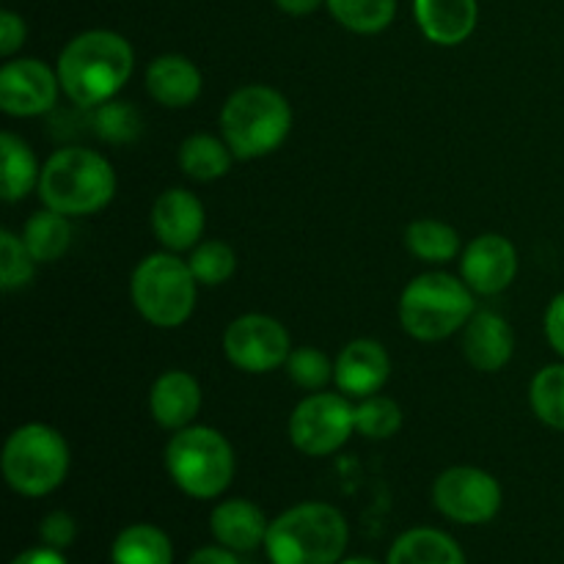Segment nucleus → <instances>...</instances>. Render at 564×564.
I'll list each match as a JSON object with an SVG mask.
<instances>
[{"label":"nucleus","mask_w":564,"mask_h":564,"mask_svg":"<svg viewBox=\"0 0 564 564\" xmlns=\"http://www.w3.org/2000/svg\"><path fill=\"white\" fill-rule=\"evenodd\" d=\"M202 411V386L185 369H169L149 389V413L163 430H185Z\"/></svg>","instance_id":"nucleus-17"},{"label":"nucleus","mask_w":564,"mask_h":564,"mask_svg":"<svg viewBox=\"0 0 564 564\" xmlns=\"http://www.w3.org/2000/svg\"><path fill=\"white\" fill-rule=\"evenodd\" d=\"M386 564H466V556L449 534L422 527L397 538Z\"/></svg>","instance_id":"nucleus-22"},{"label":"nucleus","mask_w":564,"mask_h":564,"mask_svg":"<svg viewBox=\"0 0 564 564\" xmlns=\"http://www.w3.org/2000/svg\"><path fill=\"white\" fill-rule=\"evenodd\" d=\"M529 402L540 422L564 430V364H549L534 375L529 386Z\"/></svg>","instance_id":"nucleus-29"},{"label":"nucleus","mask_w":564,"mask_h":564,"mask_svg":"<svg viewBox=\"0 0 564 564\" xmlns=\"http://www.w3.org/2000/svg\"><path fill=\"white\" fill-rule=\"evenodd\" d=\"M204 204L185 187H169L154 198L152 231L169 251H193L204 235Z\"/></svg>","instance_id":"nucleus-14"},{"label":"nucleus","mask_w":564,"mask_h":564,"mask_svg":"<svg viewBox=\"0 0 564 564\" xmlns=\"http://www.w3.org/2000/svg\"><path fill=\"white\" fill-rule=\"evenodd\" d=\"M191 273L202 286H220L235 275L237 253L224 240H204L191 251Z\"/></svg>","instance_id":"nucleus-30"},{"label":"nucleus","mask_w":564,"mask_h":564,"mask_svg":"<svg viewBox=\"0 0 564 564\" xmlns=\"http://www.w3.org/2000/svg\"><path fill=\"white\" fill-rule=\"evenodd\" d=\"M319 3H323V0H275V6L290 17L312 14V11L319 9Z\"/></svg>","instance_id":"nucleus-39"},{"label":"nucleus","mask_w":564,"mask_h":564,"mask_svg":"<svg viewBox=\"0 0 564 564\" xmlns=\"http://www.w3.org/2000/svg\"><path fill=\"white\" fill-rule=\"evenodd\" d=\"M356 430V408L347 394L314 391L303 397L290 416V441L308 457L334 455Z\"/></svg>","instance_id":"nucleus-9"},{"label":"nucleus","mask_w":564,"mask_h":564,"mask_svg":"<svg viewBox=\"0 0 564 564\" xmlns=\"http://www.w3.org/2000/svg\"><path fill=\"white\" fill-rule=\"evenodd\" d=\"M516 352L512 325L499 312H474L463 328V356L479 372H499Z\"/></svg>","instance_id":"nucleus-16"},{"label":"nucleus","mask_w":564,"mask_h":564,"mask_svg":"<svg viewBox=\"0 0 564 564\" xmlns=\"http://www.w3.org/2000/svg\"><path fill=\"white\" fill-rule=\"evenodd\" d=\"M187 564H240V562H237L235 551L224 549V545H207V549H198L196 554L187 560Z\"/></svg>","instance_id":"nucleus-37"},{"label":"nucleus","mask_w":564,"mask_h":564,"mask_svg":"<svg viewBox=\"0 0 564 564\" xmlns=\"http://www.w3.org/2000/svg\"><path fill=\"white\" fill-rule=\"evenodd\" d=\"M543 325H545V339H549V345L564 358V292L549 303Z\"/></svg>","instance_id":"nucleus-36"},{"label":"nucleus","mask_w":564,"mask_h":564,"mask_svg":"<svg viewBox=\"0 0 564 564\" xmlns=\"http://www.w3.org/2000/svg\"><path fill=\"white\" fill-rule=\"evenodd\" d=\"M347 538L350 529L336 507L303 501L270 523L264 551L273 564H339Z\"/></svg>","instance_id":"nucleus-3"},{"label":"nucleus","mask_w":564,"mask_h":564,"mask_svg":"<svg viewBox=\"0 0 564 564\" xmlns=\"http://www.w3.org/2000/svg\"><path fill=\"white\" fill-rule=\"evenodd\" d=\"M334 364V383L339 386L341 394L352 400H367L389 383L391 358L386 347L375 339H352Z\"/></svg>","instance_id":"nucleus-15"},{"label":"nucleus","mask_w":564,"mask_h":564,"mask_svg":"<svg viewBox=\"0 0 564 564\" xmlns=\"http://www.w3.org/2000/svg\"><path fill=\"white\" fill-rule=\"evenodd\" d=\"M405 246L422 262L446 264L460 253V235L444 220L419 218L405 229Z\"/></svg>","instance_id":"nucleus-26"},{"label":"nucleus","mask_w":564,"mask_h":564,"mask_svg":"<svg viewBox=\"0 0 564 564\" xmlns=\"http://www.w3.org/2000/svg\"><path fill=\"white\" fill-rule=\"evenodd\" d=\"M209 529L218 545L235 551V554H248L264 545L268 540V518L253 501L229 499L220 501L209 516Z\"/></svg>","instance_id":"nucleus-19"},{"label":"nucleus","mask_w":564,"mask_h":564,"mask_svg":"<svg viewBox=\"0 0 564 564\" xmlns=\"http://www.w3.org/2000/svg\"><path fill=\"white\" fill-rule=\"evenodd\" d=\"M58 72L39 58H11L0 69V110L17 119H31L58 102Z\"/></svg>","instance_id":"nucleus-12"},{"label":"nucleus","mask_w":564,"mask_h":564,"mask_svg":"<svg viewBox=\"0 0 564 564\" xmlns=\"http://www.w3.org/2000/svg\"><path fill=\"white\" fill-rule=\"evenodd\" d=\"M0 468L14 494L42 499L69 474V444L50 424H22L6 438Z\"/></svg>","instance_id":"nucleus-7"},{"label":"nucleus","mask_w":564,"mask_h":564,"mask_svg":"<svg viewBox=\"0 0 564 564\" xmlns=\"http://www.w3.org/2000/svg\"><path fill=\"white\" fill-rule=\"evenodd\" d=\"M135 69L132 44L121 33L94 28L83 31L61 50L58 80L61 91L80 108H97L124 88Z\"/></svg>","instance_id":"nucleus-1"},{"label":"nucleus","mask_w":564,"mask_h":564,"mask_svg":"<svg viewBox=\"0 0 564 564\" xmlns=\"http://www.w3.org/2000/svg\"><path fill=\"white\" fill-rule=\"evenodd\" d=\"M284 367L292 383L306 391H323L336 372V364H330V358L317 347H297L290 352Z\"/></svg>","instance_id":"nucleus-33"},{"label":"nucleus","mask_w":564,"mask_h":564,"mask_svg":"<svg viewBox=\"0 0 564 564\" xmlns=\"http://www.w3.org/2000/svg\"><path fill=\"white\" fill-rule=\"evenodd\" d=\"M39 160L33 149L14 132L0 135V196L3 202H22L33 187H39Z\"/></svg>","instance_id":"nucleus-21"},{"label":"nucleus","mask_w":564,"mask_h":564,"mask_svg":"<svg viewBox=\"0 0 564 564\" xmlns=\"http://www.w3.org/2000/svg\"><path fill=\"white\" fill-rule=\"evenodd\" d=\"M413 17L424 36L441 47H457L477 28V0H413Z\"/></svg>","instance_id":"nucleus-20"},{"label":"nucleus","mask_w":564,"mask_h":564,"mask_svg":"<svg viewBox=\"0 0 564 564\" xmlns=\"http://www.w3.org/2000/svg\"><path fill=\"white\" fill-rule=\"evenodd\" d=\"M94 132H97L102 141L108 143H132L141 138L143 132V116L141 110L132 102H124V99H108V102L97 105L91 116Z\"/></svg>","instance_id":"nucleus-28"},{"label":"nucleus","mask_w":564,"mask_h":564,"mask_svg":"<svg viewBox=\"0 0 564 564\" xmlns=\"http://www.w3.org/2000/svg\"><path fill=\"white\" fill-rule=\"evenodd\" d=\"M25 36H28L25 20L9 9L0 11V55L11 58V55L25 44Z\"/></svg>","instance_id":"nucleus-35"},{"label":"nucleus","mask_w":564,"mask_h":564,"mask_svg":"<svg viewBox=\"0 0 564 564\" xmlns=\"http://www.w3.org/2000/svg\"><path fill=\"white\" fill-rule=\"evenodd\" d=\"M11 564H66V560L61 556V551L47 549V545H39V549L22 551L20 556L11 560Z\"/></svg>","instance_id":"nucleus-38"},{"label":"nucleus","mask_w":564,"mask_h":564,"mask_svg":"<svg viewBox=\"0 0 564 564\" xmlns=\"http://www.w3.org/2000/svg\"><path fill=\"white\" fill-rule=\"evenodd\" d=\"M39 538H42V545H47V549H69L77 538L75 518L64 510L50 512V516H44L42 523H39Z\"/></svg>","instance_id":"nucleus-34"},{"label":"nucleus","mask_w":564,"mask_h":564,"mask_svg":"<svg viewBox=\"0 0 564 564\" xmlns=\"http://www.w3.org/2000/svg\"><path fill=\"white\" fill-rule=\"evenodd\" d=\"M36 193L47 209L66 218H83L113 202L116 171L94 149L64 147L42 165Z\"/></svg>","instance_id":"nucleus-2"},{"label":"nucleus","mask_w":564,"mask_h":564,"mask_svg":"<svg viewBox=\"0 0 564 564\" xmlns=\"http://www.w3.org/2000/svg\"><path fill=\"white\" fill-rule=\"evenodd\" d=\"M235 152L224 138H215L209 132H196L185 138L180 147V169L182 174L196 182H215L229 174Z\"/></svg>","instance_id":"nucleus-24"},{"label":"nucleus","mask_w":564,"mask_h":564,"mask_svg":"<svg viewBox=\"0 0 564 564\" xmlns=\"http://www.w3.org/2000/svg\"><path fill=\"white\" fill-rule=\"evenodd\" d=\"M474 306V292L466 281L449 273H422L411 279L400 297V323L419 341H441L466 328Z\"/></svg>","instance_id":"nucleus-6"},{"label":"nucleus","mask_w":564,"mask_h":564,"mask_svg":"<svg viewBox=\"0 0 564 564\" xmlns=\"http://www.w3.org/2000/svg\"><path fill=\"white\" fill-rule=\"evenodd\" d=\"M402 427V408L389 397L372 394L356 405V433L364 438L386 441L400 433Z\"/></svg>","instance_id":"nucleus-32"},{"label":"nucleus","mask_w":564,"mask_h":564,"mask_svg":"<svg viewBox=\"0 0 564 564\" xmlns=\"http://www.w3.org/2000/svg\"><path fill=\"white\" fill-rule=\"evenodd\" d=\"M165 471L191 499H218L235 479V449L215 427L191 424L165 444Z\"/></svg>","instance_id":"nucleus-5"},{"label":"nucleus","mask_w":564,"mask_h":564,"mask_svg":"<svg viewBox=\"0 0 564 564\" xmlns=\"http://www.w3.org/2000/svg\"><path fill=\"white\" fill-rule=\"evenodd\" d=\"M110 562L113 564H171L174 549L163 529L152 523H132L121 529L119 538L110 545Z\"/></svg>","instance_id":"nucleus-23"},{"label":"nucleus","mask_w":564,"mask_h":564,"mask_svg":"<svg viewBox=\"0 0 564 564\" xmlns=\"http://www.w3.org/2000/svg\"><path fill=\"white\" fill-rule=\"evenodd\" d=\"M292 130V108L279 88L251 83L226 99L220 135L237 160H257L275 152Z\"/></svg>","instance_id":"nucleus-4"},{"label":"nucleus","mask_w":564,"mask_h":564,"mask_svg":"<svg viewBox=\"0 0 564 564\" xmlns=\"http://www.w3.org/2000/svg\"><path fill=\"white\" fill-rule=\"evenodd\" d=\"M36 259L28 251L22 235L3 229L0 231V286L6 292L22 290L36 275Z\"/></svg>","instance_id":"nucleus-31"},{"label":"nucleus","mask_w":564,"mask_h":564,"mask_svg":"<svg viewBox=\"0 0 564 564\" xmlns=\"http://www.w3.org/2000/svg\"><path fill=\"white\" fill-rule=\"evenodd\" d=\"M22 240H25L28 251L33 253V259H36L39 264H50L69 251L72 224L66 215L44 207L25 220Z\"/></svg>","instance_id":"nucleus-25"},{"label":"nucleus","mask_w":564,"mask_h":564,"mask_svg":"<svg viewBox=\"0 0 564 564\" xmlns=\"http://www.w3.org/2000/svg\"><path fill=\"white\" fill-rule=\"evenodd\" d=\"M202 88V72L185 55L165 53L147 66V91L163 108H191Z\"/></svg>","instance_id":"nucleus-18"},{"label":"nucleus","mask_w":564,"mask_h":564,"mask_svg":"<svg viewBox=\"0 0 564 564\" xmlns=\"http://www.w3.org/2000/svg\"><path fill=\"white\" fill-rule=\"evenodd\" d=\"M224 352L242 372H273L284 367L292 352L290 330L268 314H242L226 328Z\"/></svg>","instance_id":"nucleus-11"},{"label":"nucleus","mask_w":564,"mask_h":564,"mask_svg":"<svg viewBox=\"0 0 564 564\" xmlns=\"http://www.w3.org/2000/svg\"><path fill=\"white\" fill-rule=\"evenodd\" d=\"M339 564H380V562L369 560V556H352V560H345V562H339Z\"/></svg>","instance_id":"nucleus-40"},{"label":"nucleus","mask_w":564,"mask_h":564,"mask_svg":"<svg viewBox=\"0 0 564 564\" xmlns=\"http://www.w3.org/2000/svg\"><path fill=\"white\" fill-rule=\"evenodd\" d=\"M501 485L494 474L474 466L446 468L433 485V505L441 516L466 527H479L499 516Z\"/></svg>","instance_id":"nucleus-10"},{"label":"nucleus","mask_w":564,"mask_h":564,"mask_svg":"<svg viewBox=\"0 0 564 564\" xmlns=\"http://www.w3.org/2000/svg\"><path fill=\"white\" fill-rule=\"evenodd\" d=\"M518 251L505 235H479L463 248L460 275L477 295H499L516 281Z\"/></svg>","instance_id":"nucleus-13"},{"label":"nucleus","mask_w":564,"mask_h":564,"mask_svg":"<svg viewBox=\"0 0 564 564\" xmlns=\"http://www.w3.org/2000/svg\"><path fill=\"white\" fill-rule=\"evenodd\" d=\"M198 281L191 264L174 251L149 253L138 262L130 279V295L138 314L154 328H180L196 308Z\"/></svg>","instance_id":"nucleus-8"},{"label":"nucleus","mask_w":564,"mask_h":564,"mask_svg":"<svg viewBox=\"0 0 564 564\" xmlns=\"http://www.w3.org/2000/svg\"><path fill=\"white\" fill-rule=\"evenodd\" d=\"M325 6L341 28L364 36L386 31L397 17V0H325Z\"/></svg>","instance_id":"nucleus-27"}]
</instances>
